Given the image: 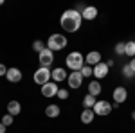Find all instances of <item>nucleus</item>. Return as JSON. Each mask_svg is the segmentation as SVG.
Here are the masks:
<instances>
[{"label": "nucleus", "instance_id": "nucleus-1", "mask_svg": "<svg viewBox=\"0 0 135 133\" xmlns=\"http://www.w3.org/2000/svg\"><path fill=\"white\" fill-rule=\"evenodd\" d=\"M81 22H83V16L81 13H78L76 9H67L65 13L61 14V29L67 32H76L79 27H81Z\"/></svg>", "mask_w": 135, "mask_h": 133}, {"label": "nucleus", "instance_id": "nucleus-2", "mask_svg": "<svg viewBox=\"0 0 135 133\" xmlns=\"http://www.w3.org/2000/svg\"><path fill=\"white\" fill-rule=\"evenodd\" d=\"M65 63H67V67H69L72 72H79L85 67V56L79 51H74V52H70V54L67 56Z\"/></svg>", "mask_w": 135, "mask_h": 133}, {"label": "nucleus", "instance_id": "nucleus-3", "mask_svg": "<svg viewBox=\"0 0 135 133\" xmlns=\"http://www.w3.org/2000/svg\"><path fill=\"white\" fill-rule=\"evenodd\" d=\"M67 38L63 36V34H60V32H56V34H51L49 36V41H47V49H51L52 52L54 51H61V49H65L67 47Z\"/></svg>", "mask_w": 135, "mask_h": 133}, {"label": "nucleus", "instance_id": "nucleus-4", "mask_svg": "<svg viewBox=\"0 0 135 133\" xmlns=\"http://www.w3.org/2000/svg\"><path fill=\"white\" fill-rule=\"evenodd\" d=\"M32 79H34V83H36V85L43 86V85H47V83L52 79V70H51V68H45V67H40L38 70L34 72Z\"/></svg>", "mask_w": 135, "mask_h": 133}, {"label": "nucleus", "instance_id": "nucleus-5", "mask_svg": "<svg viewBox=\"0 0 135 133\" xmlns=\"http://www.w3.org/2000/svg\"><path fill=\"white\" fill-rule=\"evenodd\" d=\"M38 61H40V67H45V68H51L52 61H54V52L51 51V49H43L42 52H40V58H38Z\"/></svg>", "mask_w": 135, "mask_h": 133}, {"label": "nucleus", "instance_id": "nucleus-6", "mask_svg": "<svg viewBox=\"0 0 135 133\" xmlns=\"http://www.w3.org/2000/svg\"><path fill=\"white\" fill-rule=\"evenodd\" d=\"M112 108H114V106L108 101H97L95 106H94V113H95V115H101V117H106V115H110Z\"/></svg>", "mask_w": 135, "mask_h": 133}, {"label": "nucleus", "instance_id": "nucleus-7", "mask_svg": "<svg viewBox=\"0 0 135 133\" xmlns=\"http://www.w3.org/2000/svg\"><path fill=\"white\" fill-rule=\"evenodd\" d=\"M83 76H81V72H70L69 74V77H67V81H69V86L70 88H79L81 86V83H83Z\"/></svg>", "mask_w": 135, "mask_h": 133}, {"label": "nucleus", "instance_id": "nucleus-8", "mask_svg": "<svg viewBox=\"0 0 135 133\" xmlns=\"http://www.w3.org/2000/svg\"><path fill=\"white\" fill-rule=\"evenodd\" d=\"M58 85L54 81H49L47 85H43L42 86V95L43 97H54V95H58Z\"/></svg>", "mask_w": 135, "mask_h": 133}, {"label": "nucleus", "instance_id": "nucleus-9", "mask_svg": "<svg viewBox=\"0 0 135 133\" xmlns=\"http://www.w3.org/2000/svg\"><path fill=\"white\" fill-rule=\"evenodd\" d=\"M112 97H114V101L117 102V104H123V102L128 99V90H126L124 86H117L114 90V93H112Z\"/></svg>", "mask_w": 135, "mask_h": 133}, {"label": "nucleus", "instance_id": "nucleus-10", "mask_svg": "<svg viewBox=\"0 0 135 133\" xmlns=\"http://www.w3.org/2000/svg\"><path fill=\"white\" fill-rule=\"evenodd\" d=\"M101 63V52L97 51H90L86 56H85V65H90V67H95Z\"/></svg>", "mask_w": 135, "mask_h": 133}, {"label": "nucleus", "instance_id": "nucleus-11", "mask_svg": "<svg viewBox=\"0 0 135 133\" xmlns=\"http://www.w3.org/2000/svg\"><path fill=\"white\" fill-rule=\"evenodd\" d=\"M22 72H20V68H16V67H11L9 70H7V74H6V79L9 83H18V81H22Z\"/></svg>", "mask_w": 135, "mask_h": 133}, {"label": "nucleus", "instance_id": "nucleus-12", "mask_svg": "<svg viewBox=\"0 0 135 133\" xmlns=\"http://www.w3.org/2000/svg\"><path fill=\"white\" fill-rule=\"evenodd\" d=\"M108 68H110V67H108L106 63L101 61L99 65H95V67H94V77H95V79H103V77H106Z\"/></svg>", "mask_w": 135, "mask_h": 133}, {"label": "nucleus", "instance_id": "nucleus-13", "mask_svg": "<svg viewBox=\"0 0 135 133\" xmlns=\"http://www.w3.org/2000/svg\"><path fill=\"white\" fill-rule=\"evenodd\" d=\"M67 77H69V74H67L65 68H54V70H52V81L54 83H61V81H65Z\"/></svg>", "mask_w": 135, "mask_h": 133}, {"label": "nucleus", "instance_id": "nucleus-14", "mask_svg": "<svg viewBox=\"0 0 135 133\" xmlns=\"http://www.w3.org/2000/svg\"><path fill=\"white\" fill-rule=\"evenodd\" d=\"M81 16H83V20H95L97 18V9L94 6H86L85 11L81 13Z\"/></svg>", "mask_w": 135, "mask_h": 133}, {"label": "nucleus", "instance_id": "nucleus-15", "mask_svg": "<svg viewBox=\"0 0 135 133\" xmlns=\"http://www.w3.org/2000/svg\"><path fill=\"white\" fill-rule=\"evenodd\" d=\"M20 112H22V104L18 101H9L7 102V113L9 115H20Z\"/></svg>", "mask_w": 135, "mask_h": 133}, {"label": "nucleus", "instance_id": "nucleus-16", "mask_svg": "<svg viewBox=\"0 0 135 133\" xmlns=\"http://www.w3.org/2000/svg\"><path fill=\"white\" fill-rule=\"evenodd\" d=\"M94 117H95L94 110H90V108H85L83 112H81V122H83V124H90V122L94 121Z\"/></svg>", "mask_w": 135, "mask_h": 133}, {"label": "nucleus", "instance_id": "nucleus-17", "mask_svg": "<svg viewBox=\"0 0 135 133\" xmlns=\"http://www.w3.org/2000/svg\"><path fill=\"white\" fill-rule=\"evenodd\" d=\"M45 115H47L49 119H56V117L60 115V106H58V104H49V106L45 108Z\"/></svg>", "mask_w": 135, "mask_h": 133}, {"label": "nucleus", "instance_id": "nucleus-18", "mask_svg": "<svg viewBox=\"0 0 135 133\" xmlns=\"http://www.w3.org/2000/svg\"><path fill=\"white\" fill-rule=\"evenodd\" d=\"M101 85H99V81H90L88 83V93L90 95H94V97H97L99 93H101Z\"/></svg>", "mask_w": 135, "mask_h": 133}, {"label": "nucleus", "instance_id": "nucleus-19", "mask_svg": "<svg viewBox=\"0 0 135 133\" xmlns=\"http://www.w3.org/2000/svg\"><path fill=\"white\" fill-rule=\"evenodd\" d=\"M95 97H94V95H90V93H86V95H85L83 97V106L85 108H90V110H94V106H95Z\"/></svg>", "mask_w": 135, "mask_h": 133}, {"label": "nucleus", "instance_id": "nucleus-20", "mask_svg": "<svg viewBox=\"0 0 135 133\" xmlns=\"http://www.w3.org/2000/svg\"><path fill=\"white\" fill-rule=\"evenodd\" d=\"M128 58H135V41H126V52H124Z\"/></svg>", "mask_w": 135, "mask_h": 133}, {"label": "nucleus", "instance_id": "nucleus-21", "mask_svg": "<svg viewBox=\"0 0 135 133\" xmlns=\"http://www.w3.org/2000/svg\"><path fill=\"white\" fill-rule=\"evenodd\" d=\"M123 76H124V77H128V79H132V77L135 79V72L132 70V67H130V63H126L124 67H123Z\"/></svg>", "mask_w": 135, "mask_h": 133}, {"label": "nucleus", "instance_id": "nucleus-22", "mask_svg": "<svg viewBox=\"0 0 135 133\" xmlns=\"http://www.w3.org/2000/svg\"><path fill=\"white\" fill-rule=\"evenodd\" d=\"M81 76H83V77H92L94 76V67H90V65H85L83 68H81Z\"/></svg>", "mask_w": 135, "mask_h": 133}, {"label": "nucleus", "instance_id": "nucleus-23", "mask_svg": "<svg viewBox=\"0 0 135 133\" xmlns=\"http://www.w3.org/2000/svg\"><path fill=\"white\" fill-rule=\"evenodd\" d=\"M45 47H47V43H43L42 40H36L34 43H32V51H36L38 54H40V52H42L43 49H45Z\"/></svg>", "mask_w": 135, "mask_h": 133}, {"label": "nucleus", "instance_id": "nucleus-24", "mask_svg": "<svg viewBox=\"0 0 135 133\" xmlns=\"http://www.w3.org/2000/svg\"><path fill=\"white\" fill-rule=\"evenodd\" d=\"M114 51H115V54H117V56H123V54L126 52V43H124V41H119V43L115 45Z\"/></svg>", "mask_w": 135, "mask_h": 133}, {"label": "nucleus", "instance_id": "nucleus-25", "mask_svg": "<svg viewBox=\"0 0 135 133\" xmlns=\"http://www.w3.org/2000/svg\"><path fill=\"white\" fill-rule=\"evenodd\" d=\"M13 121H15V117L7 113V115H4V117H2V121H0V122H2L4 126H6V128H7V126H11V124H13Z\"/></svg>", "mask_w": 135, "mask_h": 133}, {"label": "nucleus", "instance_id": "nucleus-26", "mask_svg": "<svg viewBox=\"0 0 135 133\" xmlns=\"http://www.w3.org/2000/svg\"><path fill=\"white\" fill-rule=\"evenodd\" d=\"M58 97H60V99H69V90H63V88H60V90H58Z\"/></svg>", "mask_w": 135, "mask_h": 133}, {"label": "nucleus", "instance_id": "nucleus-27", "mask_svg": "<svg viewBox=\"0 0 135 133\" xmlns=\"http://www.w3.org/2000/svg\"><path fill=\"white\" fill-rule=\"evenodd\" d=\"M7 70H9V68H6V65H4V63H0V76H6Z\"/></svg>", "mask_w": 135, "mask_h": 133}, {"label": "nucleus", "instance_id": "nucleus-28", "mask_svg": "<svg viewBox=\"0 0 135 133\" xmlns=\"http://www.w3.org/2000/svg\"><path fill=\"white\" fill-rule=\"evenodd\" d=\"M130 67H132V70L135 72V58H133V60H130Z\"/></svg>", "mask_w": 135, "mask_h": 133}, {"label": "nucleus", "instance_id": "nucleus-29", "mask_svg": "<svg viewBox=\"0 0 135 133\" xmlns=\"http://www.w3.org/2000/svg\"><path fill=\"white\" fill-rule=\"evenodd\" d=\"M0 133H6V126H4L2 122H0Z\"/></svg>", "mask_w": 135, "mask_h": 133}, {"label": "nucleus", "instance_id": "nucleus-30", "mask_svg": "<svg viewBox=\"0 0 135 133\" xmlns=\"http://www.w3.org/2000/svg\"><path fill=\"white\" fill-rule=\"evenodd\" d=\"M132 119H133V121H135V112H133V113H132Z\"/></svg>", "mask_w": 135, "mask_h": 133}, {"label": "nucleus", "instance_id": "nucleus-31", "mask_svg": "<svg viewBox=\"0 0 135 133\" xmlns=\"http://www.w3.org/2000/svg\"><path fill=\"white\" fill-rule=\"evenodd\" d=\"M2 4H4V0H0V6H2Z\"/></svg>", "mask_w": 135, "mask_h": 133}]
</instances>
